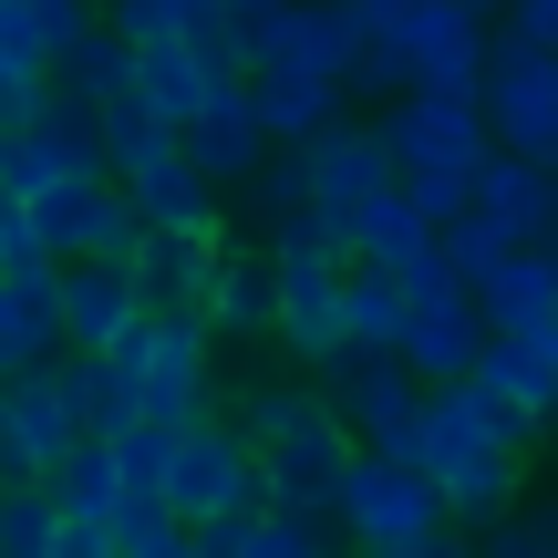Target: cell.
Here are the masks:
<instances>
[{"mask_svg":"<svg viewBox=\"0 0 558 558\" xmlns=\"http://www.w3.org/2000/svg\"><path fill=\"white\" fill-rule=\"evenodd\" d=\"M259 248H269V279H279L269 341L300 362V373H331L341 362V279H352V248H341L320 218H279Z\"/></svg>","mask_w":558,"mask_h":558,"instance_id":"6","label":"cell"},{"mask_svg":"<svg viewBox=\"0 0 558 558\" xmlns=\"http://www.w3.org/2000/svg\"><path fill=\"white\" fill-rule=\"evenodd\" d=\"M239 435H248V456H259V507H290V518H331L341 476H352V456H362L320 383H248Z\"/></svg>","mask_w":558,"mask_h":558,"instance_id":"3","label":"cell"},{"mask_svg":"<svg viewBox=\"0 0 558 558\" xmlns=\"http://www.w3.org/2000/svg\"><path fill=\"white\" fill-rule=\"evenodd\" d=\"M476 114H486V145L558 166V52L497 41V52H486V83H476Z\"/></svg>","mask_w":558,"mask_h":558,"instance_id":"11","label":"cell"},{"mask_svg":"<svg viewBox=\"0 0 558 558\" xmlns=\"http://www.w3.org/2000/svg\"><path fill=\"white\" fill-rule=\"evenodd\" d=\"M331 527L362 558H403V548L445 538V497L393 456H352V476H341V497H331Z\"/></svg>","mask_w":558,"mask_h":558,"instance_id":"8","label":"cell"},{"mask_svg":"<svg viewBox=\"0 0 558 558\" xmlns=\"http://www.w3.org/2000/svg\"><path fill=\"white\" fill-rule=\"evenodd\" d=\"M218 11H228V0H104V32L135 41V52H145V41H207V52H228ZM228 62H239V52H228Z\"/></svg>","mask_w":558,"mask_h":558,"instance_id":"26","label":"cell"},{"mask_svg":"<svg viewBox=\"0 0 558 558\" xmlns=\"http://www.w3.org/2000/svg\"><path fill=\"white\" fill-rule=\"evenodd\" d=\"M393 331H403V279L352 259V279H341V352H393Z\"/></svg>","mask_w":558,"mask_h":558,"instance_id":"28","label":"cell"},{"mask_svg":"<svg viewBox=\"0 0 558 558\" xmlns=\"http://www.w3.org/2000/svg\"><path fill=\"white\" fill-rule=\"evenodd\" d=\"M352 259H362V269H383V279H414V269H435V259H445V228L393 186V197H383L373 218L352 228Z\"/></svg>","mask_w":558,"mask_h":558,"instance_id":"24","label":"cell"},{"mask_svg":"<svg viewBox=\"0 0 558 558\" xmlns=\"http://www.w3.org/2000/svg\"><path fill=\"white\" fill-rule=\"evenodd\" d=\"M341 21L362 41V94H476L497 52L486 0H341Z\"/></svg>","mask_w":558,"mask_h":558,"instance_id":"1","label":"cell"},{"mask_svg":"<svg viewBox=\"0 0 558 558\" xmlns=\"http://www.w3.org/2000/svg\"><path fill=\"white\" fill-rule=\"evenodd\" d=\"M465 383L507 414V435H518V445H538L548 424H558V320L486 331V352H476V373H465Z\"/></svg>","mask_w":558,"mask_h":558,"instance_id":"12","label":"cell"},{"mask_svg":"<svg viewBox=\"0 0 558 558\" xmlns=\"http://www.w3.org/2000/svg\"><path fill=\"white\" fill-rule=\"evenodd\" d=\"M239 197L259 207L269 228H279V218H300V207H311V166H300V145H269V156H259V177H248Z\"/></svg>","mask_w":558,"mask_h":558,"instance_id":"35","label":"cell"},{"mask_svg":"<svg viewBox=\"0 0 558 558\" xmlns=\"http://www.w3.org/2000/svg\"><path fill=\"white\" fill-rule=\"evenodd\" d=\"M300 166H311V207H300V218H320L341 248H352V228L393 197V156H383V135H373V124H352V114H341L331 135L300 145Z\"/></svg>","mask_w":558,"mask_h":558,"instance_id":"13","label":"cell"},{"mask_svg":"<svg viewBox=\"0 0 558 558\" xmlns=\"http://www.w3.org/2000/svg\"><path fill=\"white\" fill-rule=\"evenodd\" d=\"M465 218L476 228H497L507 248H558V166L538 156H486L476 166V197H465Z\"/></svg>","mask_w":558,"mask_h":558,"instance_id":"17","label":"cell"},{"mask_svg":"<svg viewBox=\"0 0 558 558\" xmlns=\"http://www.w3.org/2000/svg\"><path fill=\"white\" fill-rule=\"evenodd\" d=\"M197 320H207V331H228V341H269V320H279L269 248H239V239H218V269H207V300H197Z\"/></svg>","mask_w":558,"mask_h":558,"instance_id":"21","label":"cell"},{"mask_svg":"<svg viewBox=\"0 0 558 558\" xmlns=\"http://www.w3.org/2000/svg\"><path fill=\"white\" fill-rule=\"evenodd\" d=\"M135 94H145V114H156V124H177V135H186L218 94H239V62L207 52V41H145V52H135Z\"/></svg>","mask_w":558,"mask_h":558,"instance_id":"18","label":"cell"},{"mask_svg":"<svg viewBox=\"0 0 558 558\" xmlns=\"http://www.w3.org/2000/svg\"><path fill=\"white\" fill-rule=\"evenodd\" d=\"M228 558H331V518H290V507H248L228 527Z\"/></svg>","mask_w":558,"mask_h":558,"instance_id":"30","label":"cell"},{"mask_svg":"<svg viewBox=\"0 0 558 558\" xmlns=\"http://www.w3.org/2000/svg\"><path fill=\"white\" fill-rule=\"evenodd\" d=\"M476 558H558V497H527V507H507L497 527H476Z\"/></svg>","mask_w":558,"mask_h":558,"instance_id":"34","label":"cell"},{"mask_svg":"<svg viewBox=\"0 0 558 558\" xmlns=\"http://www.w3.org/2000/svg\"><path fill=\"white\" fill-rule=\"evenodd\" d=\"M52 94H62V104H83V114H104V104H124V94H135V41H114V32L94 21V32H83L73 52L52 62Z\"/></svg>","mask_w":558,"mask_h":558,"instance_id":"27","label":"cell"},{"mask_svg":"<svg viewBox=\"0 0 558 558\" xmlns=\"http://www.w3.org/2000/svg\"><path fill=\"white\" fill-rule=\"evenodd\" d=\"M177 558H228V527H186V548Z\"/></svg>","mask_w":558,"mask_h":558,"instance_id":"40","label":"cell"},{"mask_svg":"<svg viewBox=\"0 0 558 558\" xmlns=\"http://www.w3.org/2000/svg\"><path fill=\"white\" fill-rule=\"evenodd\" d=\"M114 476L135 486V497H166V445H177V424H114Z\"/></svg>","mask_w":558,"mask_h":558,"instance_id":"36","label":"cell"},{"mask_svg":"<svg viewBox=\"0 0 558 558\" xmlns=\"http://www.w3.org/2000/svg\"><path fill=\"white\" fill-rule=\"evenodd\" d=\"M0 145H11V124H0Z\"/></svg>","mask_w":558,"mask_h":558,"instance_id":"41","label":"cell"},{"mask_svg":"<svg viewBox=\"0 0 558 558\" xmlns=\"http://www.w3.org/2000/svg\"><path fill=\"white\" fill-rule=\"evenodd\" d=\"M73 445H83V424H73V403H62L52 373L0 383V486H52Z\"/></svg>","mask_w":558,"mask_h":558,"instance_id":"15","label":"cell"},{"mask_svg":"<svg viewBox=\"0 0 558 558\" xmlns=\"http://www.w3.org/2000/svg\"><path fill=\"white\" fill-rule=\"evenodd\" d=\"M104 362H114L135 424H197L207 403H218V331H207L197 311H145Z\"/></svg>","mask_w":558,"mask_h":558,"instance_id":"5","label":"cell"},{"mask_svg":"<svg viewBox=\"0 0 558 558\" xmlns=\"http://www.w3.org/2000/svg\"><path fill=\"white\" fill-rule=\"evenodd\" d=\"M373 135H383V156H393V186H403V197H414L435 228L465 218V197H476V166L497 156V145H486L476 94H393V114H383Z\"/></svg>","mask_w":558,"mask_h":558,"instance_id":"4","label":"cell"},{"mask_svg":"<svg viewBox=\"0 0 558 558\" xmlns=\"http://www.w3.org/2000/svg\"><path fill=\"white\" fill-rule=\"evenodd\" d=\"M518 456L507 414L476 383H424V424H414V476L445 497V527H497L518 507Z\"/></svg>","mask_w":558,"mask_h":558,"instance_id":"2","label":"cell"},{"mask_svg":"<svg viewBox=\"0 0 558 558\" xmlns=\"http://www.w3.org/2000/svg\"><path fill=\"white\" fill-rule=\"evenodd\" d=\"M320 393H331V414L352 424V445H362V456H393V465H414L424 383L403 373L393 352H341L331 373H320Z\"/></svg>","mask_w":558,"mask_h":558,"instance_id":"10","label":"cell"},{"mask_svg":"<svg viewBox=\"0 0 558 558\" xmlns=\"http://www.w3.org/2000/svg\"><path fill=\"white\" fill-rule=\"evenodd\" d=\"M52 558H124V548L104 538V527H73V518H62V548H52Z\"/></svg>","mask_w":558,"mask_h":558,"instance_id":"39","label":"cell"},{"mask_svg":"<svg viewBox=\"0 0 558 558\" xmlns=\"http://www.w3.org/2000/svg\"><path fill=\"white\" fill-rule=\"evenodd\" d=\"M32 239H41V259H124V248L145 239L135 228V207H124V186L114 177H83V186H52V197H32Z\"/></svg>","mask_w":558,"mask_h":558,"instance_id":"16","label":"cell"},{"mask_svg":"<svg viewBox=\"0 0 558 558\" xmlns=\"http://www.w3.org/2000/svg\"><path fill=\"white\" fill-rule=\"evenodd\" d=\"M62 362V269H0V383Z\"/></svg>","mask_w":558,"mask_h":558,"instance_id":"20","label":"cell"},{"mask_svg":"<svg viewBox=\"0 0 558 558\" xmlns=\"http://www.w3.org/2000/svg\"><path fill=\"white\" fill-rule=\"evenodd\" d=\"M62 548V497L52 486H0V558H52Z\"/></svg>","mask_w":558,"mask_h":558,"instance_id":"32","label":"cell"},{"mask_svg":"<svg viewBox=\"0 0 558 558\" xmlns=\"http://www.w3.org/2000/svg\"><path fill=\"white\" fill-rule=\"evenodd\" d=\"M52 383H62V403H73L83 435H114V424H135V414H124V383H114V362H104V352H62Z\"/></svg>","mask_w":558,"mask_h":558,"instance_id":"31","label":"cell"},{"mask_svg":"<svg viewBox=\"0 0 558 558\" xmlns=\"http://www.w3.org/2000/svg\"><path fill=\"white\" fill-rule=\"evenodd\" d=\"M145 320V290L124 259H62V352H114Z\"/></svg>","mask_w":558,"mask_h":558,"instance_id":"19","label":"cell"},{"mask_svg":"<svg viewBox=\"0 0 558 558\" xmlns=\"http://www.w3.org/2000/svg\"><path fill=\"white\" fill-rule=\"evenodd\" d=\"M290 11H300V0H228V11H218V32H228V52H239V73L269 52L279 32H290Z\"/></svg>","mask_w":558,"mask_h":558,"instance_id":"37","label":"cell"},{"mask_svg":"<svg viewBox=\"0 0 558 558\" xmlns=\"http://www.w3.org/2000/svg\"><path fill=\"white\" fill-rule=\"evenodd\" d=\"M104 538H114L124 558H177V548H186V518H177L166 497H135V486H124L114 518H104Z\"/></svg>","mask_w":558,"mask_h":558,"instance_id":"33","label":"cell"},{"mask_svg":"<svg viewBox=\"0 0 558 558\" xmlns=\"http://www.w3.org/2000/svg\"><path fill=\"white\" fill-rule=\"evenodd\" d=\"M218 239H228V228H218ZM218 239H166V228H145V239L124 248L145 311H197V300H207V269H218Z\"/></svg>","mask_w":558,"mask_h":558,"instance_id":"23","label":"cell"},{"mask_svg":"<svg viewBox=\"0 0 558 558\" xmlns=\"http://www.w3.org/2000/svg\"><path fill=\"white\" fill-rule=\"evenodd\" d=\"M83 177H104V124L83 114V104H41L32 124H11V145H0V197H52V186H83Z\"/></svg>","mask_w":558,"mask_h":558,"instance_id":"14","label":"cell"},{"mask_svg":"<svg viewBox=\"0 0 558 558\" xmlns=\"http://www.w3.org/2000/svg\"><path fill=\"white\" fill-rule=\"evenodd\" d=\"M52 497H62V518H73V527H104V518H114V497H124V476H114V445H104V435H83L73 456H62Z\"/></svg>","mask_w":558,"mask_h":558,"instance_id":"29","label":"cell"},{"mask_svg":"<svg viewBox=\"0 0 558 558\" xmlns=\"http://www.w3.org/2000/svg\"><path fill=\"white\" fill-rule=\"evenodd\" d=\"M507 41H527V52H558V0H507Z\"/></svg>","mask_w":558,"mask_h":558,"instance_id":"38","label":"cell"},{"mask_svg":"<svg viewBox=\"0 0 558 558\" xmlns=\"http://www.w3.org/2000/svg\"><path fill=\"white\" fill-rule=\"evenodd\" d=\"M476 352H486V311H476V290H465L456 269H414L403 279V331H393V362L414 383H465L476 373Z\"/></svg>","mask_w":558,"mask_h":558,"instance_id":"9","label":"cell"},{"mask_svg":"<svg viewBox=\"0 0 558 558\" xmlns=\"http://www.w3.org/2000/svg\"><path fill=\"white\" fill-rule=\"evenodd\" d=\"M177 145H186V166H197L218 197H228V186H248V177H259V156H269L259 114H248V83H239V94H218V104H207V114L186 124Z\"/></svg>","mask_w":558,"mask_h":558,"instance_id":"22","label":"cell"},{"mask_svg":"<svg viewBox=\"0 0 558 558\" xmlns=\"http://www.w3.org/2000/svg\"><path fill=\"white\" fill-rule=\"evenodd\" d=\"M476 311H486V331L558 320V248H507V259L476 279Z\"/></svg>","mask_w":558,"mask_h":558,"instance_id":"25","label":"cell"},{"mask_svg":"<svg viewBox=\"0 0 558 558\" xmlns=\"http://www.w3.org/2000/svg\"><path fill=\"white\" fill-rule=\"evenodd\" d=\"M166 507L186 527H239L259 507V456H248V435L228 414L177 424V445H166Z\"/></svg>","mask_w":558,"mask_h":558,"instance_id":"7","label":"cell"}]
</instances>
